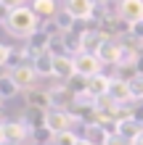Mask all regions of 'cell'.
Returning <instances> with one entry per match:
<instances>
[{"instance_id":"cell-13","label":"cell","mask_w":143,"mask_h":145,"mask_svg":"<svg viewBox=\"0 0 143 145\" xmlns=\"http://www.w3.org/2000/svg\"><path fill=\"white\" fill-rule=\"evenodd\" d=\"M21 121L27 124L29 132H35V129H40V127H45L48 111L45 108H32V106H27V108H24V119H21Z\"/></svg>"},{"instance_id":"cell-10","label":"cell","mask_w":143,"mask_h":145,"mask_svg":"<svg viewBox=\"0 0 143 145\" xmlns=\"http://www.w3.org/2000/svg\"><path fill=\"white\" fill-rule=\"evenodd\" d=\"M103 42H106V35L101 29H85L82 32V50L80 53H96L98 56V50H101Z\"/></svg>"},{"instance_id":"cell-22","label":"cell","mask_w":143,"mask_h":145,"mask_svg":"<svg viewBox=\"0 0 143 145\" xmlns=\"http://www.w3.org/2000/svg\"><path fill=\"white\" fill-rule=\"evenodd\" d=\"M130 90H132V98L135 100H143V74H138V76L130 79Z\"/></svg>"},{"instance_id":"cell-8","label":"cell","mask_w":143,"mask_h":145,"mask_svg":"<svg viewBox=\"0 0 143 145\" xmlns=\"http://www.w3.org/2000/svg\"><path fill=\"white\" fill-rule=\"evenodd\" d=\"M64 8L77 21H90V19H93V13H96V3H93V0H66Z\"/></svg>"},{"instance_id":"cell-28","label":"cell","mask_w":143,"mask_h":145,"mask_svg":"<svg viewBox=\"0 0 143 145\" xmlns=\"http://www.w3.org/2000/svg\"><path fill=\"white\" fill-rule=\"evenodd\" d=\"M135 66H138V74H143V53L135 58Z\"/></svg>"},{"instance_id":"cell-26","label":"cell","mask_w":143,"mask_h":145,"mask_svg":"<svg viewBox=\"0 0 143 145\" xmlns=\"http://www.w3.org/2000/svg\"><path fill=\"white\" fill-rule=\"evenodd\" d=\"M3 3H5L8 11H13V8H21L24 5V0H3Z\"/></svg>"},{"instance_id":"cell-23","label":"cell","mask_w":143,"mask_h":145,"mask_svg":"<svg viewBox=\"0 0 143 145\" xmlns=\"http://www.w3.org/2000/svg\"><path fill=\"white\" fill-rule=\"evenodd\" d=\"M77 135L74 132H64V135H56L53 137V145H77Z\"/></svg>"},{"instance_id":"cell-4","label":"cell","mask_w":143,"mask_h":145,"mask_svg":"<svg viewBox=\"0 0 143 145\" xmlns=\"http://www.w3.org/2000/svg\"><path fill=\"white\" fill-rule=\"evenodd\" d=\"M109 98H114L117 106H130L135 103V98H132V90H130V82L127 79H119V76H111V82H109Z\"/></svg>"},{"instance_id":"cell-34","label":"cell","mask_w":143,"mask_h":145,"mask_svg":"<svg viewBox=\"0 0 143 145\" xmlns=\"http://www.w3.org/2000/svg\"><path fill=\"white\" fill-rule=\"evenodd\" d=\"M3 103H5V100H3V98H0V108H3Z\"/></svg>"},{"instance_id":"cell-14","label":"cell","mask_w":143,"mask_h":145,"mask_svg":"<svg viewBox=\"0 0 143 145\" xmlns=\"http://www.w3.org/2000/svg\"><path fill=\"white\" fill-rule=\"evenodd\" d=\"M24 103L32 106V108H45V111H50V92L32 87V90L24 92Z\"/></svg>"},{"instance_id":"cell-11","label":"cell","mask_w":143,"mask_h":145,"mask_svg":"<svg viewBox=\"0 0 143 145\" xmlns=\"http://www.w3.org/2000/svg\"><path fill=\"white\" fill-rule=\"evenodd\" d=\"M117 132L122 135V137H127L130 142H135L140 135H143V121L138 116H132V119H122V121H117Z\"/></svg>"},{"instance_id":"cell-12","label":"cell","mask_w":143,"mask_h":145,"mask_svg":"<svg viewBox=\"0 0 143 145\" xmlns=\"http://www.w3.org/2000/svg\"><path fill=\"white\" fill-rule=\"evenodd\" d=\"M109 135H111V132H109L106 127H101L98 121H88L85 127H82V137H85L90 145H103Z\"/></svg>"},{"instance_id":"cell-16","label":"cell","mask_w":143,"mask_h":145,"mask_svg":"<svg viewBox=\"0 0 143 145\" xmlns=\"http://www.w3.org/2000/svg\"><path fill=\"white\" fill-rule=\"evenodd\" d=\"M32 66H35V71H37L40 79H45V76H53V56H50V53L35 56V58H32Z\"/></svg>"},{"instance_id":"cell-32","label":"cell","mask_w":143,"mask_h":145,"mask_svg":"<svg viewBox=\"0 0 143 145\" xmlns=\"http://www.w3.org/2000/svg\"><path fill=\"white\" fill-rule=\"evenodd\" d=\"M132 145H143V135H140V137H138L135 142H132Z\"/></svg>"},{"instance_id":"cell-24","label":"cell","mask_w":143,"mask_h":145,"mask_svg":"<svg viewBox=\"0 0 143 145\" xmlns=\"http://www.w3.org/2000/svg\"><path fill=\"white\" fill-rule=\"evenodd\" d=\"M103 145H132L127 137H122V135L119 132H111V135H109V137H106V142Z\"/></svg>"},{"instance_id":"cell-35","label":"cell","mask_w":143,"mask_h":145,"mask_svg":"<svg viewBox=\"0 0 143 145\" xmlns=\"http://www.w3.org/2000/svg\"><path fill=\"white\" fill-rule=\"evenodd\" d=\"M5 145H8V142H5Z\"/></svg>"},{"instance_id":"cell-9","label":"cell","mask_w":143,"mask_h":145,"mask_svg":"<svg viewBox=\"0 0 143 145\" xmlns=\"http://www.w3.org/2000/svg\"><path fill=\"white\" fill-rule=\"evenodd\" d=\"M3 129H5V142H8V145H21L24 140H27V135H32L21 119H13V121H3Z\"/></svg>"},{"instance_id":"cell-6","label":"cell","mask_w":143,"mask_h":145,"mask_svg":"<svg viewBox=\"0 0 143 145\" xmlns=\"http://www.w3.org/2000/svg\"><path fill=\"white\" fill-rule=\"evenodd\" d=\"M53 76L58 82H69L77 76V66H74V56H53Z\"/></svg>"},{"instance_id":"cell-29","label":"cell","mask_w":143,"mask_h":145,"mask_svg":"<svg viewBox=\"0 0 143 145\" xmlns=\"http://www.w3.org/2000/svg\"><path fill=\"white\" fill-rule=\"evenodd\" d=\"M0 145H5V129H3V124H0Z\"/></svg>"},{"instance_id":"cell-1","label":"cell","mask_w":143,"mask_h":145,"mask_svg":"<svg viewBox=\"0 0 143 145\" xmlns=\"http://www.w3.org/2000/svg\"><path fill=\"white\" fill-rule=\"evenodd\" d=\"M40 21H43V19L35 13V8H32V5H21V8H13V11L8 13L5 29L11 32V35H16L19 40H29L40 29Z\"/></svg>"},{"instance_id":"cell-21","label":"cell","mask_w":143,"mask_h":145,"mask_svg":"<svg viewBox=\"0 0 143 145\" xmlns=\"http://www.w3.org/2000/svg\"><path fill=\"white\" fill-rule=\"evenodd\" d=\"M32 137H35V145H53V137L56 135L48 129V127H40V129L32 132Z\"/></svg>"},{"instance_id":"cell-33","label":"cell","mask_w":143,"mask_h":145,"mask_svg":"<svg viewBox=\"0 0 143 145\" xmlns=\"http://www.w3.org/2000/svg\"><path fill=\"white\" fill-rule=\"evenodd\" d=\"M109 3H122V0H109Z\"/></svg>"},{"instance_id":"cell-25","label":"cell","mask_w":143,"mask_h":145,"mask_svg":"<svg viewBox=\"0 0 143 145\" xmlns=\"http://www.w3.org/2000/svg\"><path fill=\"white\" fill-rule=\"evenodd\" d=\"M8 58H11V45L0 42V66H5V69H8Z\"/></svg>"},{"instance_id":"cell-27","label":"cell","mask_w":143,"mask_h":145,"mask_svg":"<svg viewBox=\"0 0 143 145\" xmlns=\"http://www.w3.org/2000/svg\"><path fill=\"white\" fill-rule=\"evenodd\" d=\"M8 13H11V11H8V8H5V3L0 0V21H3V24H5V19H8Z\"/></svg>"},{"instance_id":"cell-5","label":"cell","mask_w":143,"mask_h":145,"mask_svg":"<svg viewBox=\"0 0 143 145\" xmlns=\"http://www.w3.org/2000/svg\"><path fill=\"white\" fill-rule=\"evenodd\" d=\"M11 76H13V82L19 84V87L27 92V90H32V87H37V71H35V66H32V61H27V63H21V66H16V69H11Z\"/></svg>"},{"instance_id":"cell-2","label":"cell","mask_w":143,"mask_h":145,"mask_svg":"<svg viewBox=\"0 0 143 145\" xmlns=\"http://www.w3.org/2000/svg\"><path fill=\"white\" fill-rule=\"evenodd\" d=\"M80 119L72 114V111H66V108H50L48 111V121L45 127L53 135H64V132H72V127L77 124Z\"/></svg>"},{"instance_id":"cell-3","label":"cell","mask_w":143,"mask_h":145,"mask_svg":"<svg viewBox=\"0 0 143 145\" xmlns=\"http://www.w3.org/2000/svg\"><path fill=\"white\" fill-rule=\"evenodd\" d=\"M74 66H77V76H85V79H90L96 74H103V61L96 53H77L74 56Z\"/></svg>"},{"instance_id":"cell-31","label":"cell","mask_w":143,"mask_h":145,"mask_svg":"<svg viewBox=\"0 0 143 145\" xmlns=\"http://www.w3.org/2000/svg\"><path fill=\"white\" fill-rule=\"evenodd\" d=\"M93 3H96V5H106L109 0H93Z\"/></svg>"},{"instance_id":"cell-15","label":"cell","mask_w":143,"mask_h":145,"mask_svg":"<svg viewBox=\"0 0 143 145\" xmlns=\"http://www.w3.org/2000/svg\"><path fill=\"white\" fill-rule=\"evenodd\" d=\"M109 82H111V76H106V74H96V76H90V79H88V92H90L93 98L106 95V92H109Z\"/></svg>"},{"instance_id":"cell-30","label":"cell","mask_w":143,"mask_h":145,"mask_svg":"<svg viewBox=\"0 0 143 145\" xmlns=\"http://www.w3.org/2000/svg\"><path fill=\"white\" fill-rule=\"evenodd\" d=\"M77 145H90V142H88L85 137H80V140H77Z\"/></svg>"},{"instance_id":"cell-18","label":"cell","mask_w":143,"mask_h":145,"mask_svg":"<svg viewBox=\"0 0 143 145\" xmlns=\"http://www.w3.org/2000/svg\"><path fill=\"white\" fill-rule=\"evenodd\" d=\"M19 92H21V87H19V84L13 82L11 71L0 76V98H3V100H11V98H16Z\"/></svg>"},{"instance_id":"cell-17","label":"cell","mask_w":143,"mask_h":145,"mask_svg":"<svg viewBox=\"0 0 143 145\" xmlns=\"http://www.w3.org/2000/svg\"><path fill=\"white\" fill-rule=\"evenodd\" d=\"M32 8H35V13L43 21L53 19V16L58 13V3H56V0H32Z\"/></svg>"},{"instance_id":"cell-20","label":"cell","mask_w":143,"mask_h":145,"mask_svg":"<svg viewBox=\"0 0 143 145\" xmlns=\"http://www.w3.org/2000/svg\"><path fill=\"white\" fill-rule=\"evenodd\" d=\"M117 69V76H119V79H132V76H138V66H135V58H132V61H122L119 66H114Z\"/></svg>"},{"instance_id":"cell-7","label":"cell","mask_w":143,"mask_h":145,"mask_svg":"<svg viewBox=\"0 0 143 145\" xmlns=\"http://www.w3.org/2000/svg\"><path fill=\"white\" fill-rule=\"evenodd\" d=\"M117 16L125 24L143 21V0H122V3H117Z\"/></svg>"},{"instance_id":"cell-19","label":"cell","mask_w":143,"mask_h":145,"mask_svg":"<svg viewBox=\"0 0 143 145\" xmlns=\"http://www.w3.org/2000/svg\"><path fill=\"white\" fill-rule=\"evenodd\" d=\"M53 21L58 24V29H61L64 35H69V32L74 29V24H77V19H74V16L66 11V8H64V11H58V13L53 16Z\"/></svg>"}]
</instances>
